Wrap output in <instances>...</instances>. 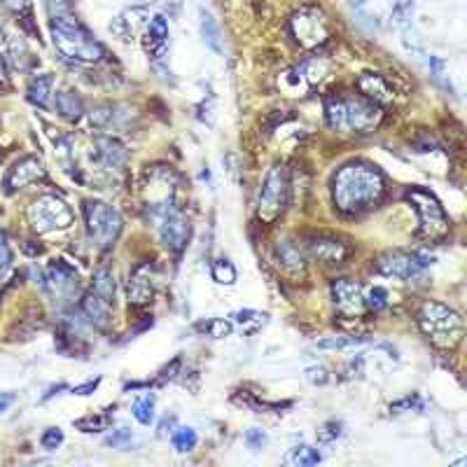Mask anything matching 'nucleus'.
I'll return each mask as SVG.
<instances>
[{"instance_id": "nucleus-1", "label": "nucleus", "mask_w": 467, "mask_h": 467, "mask_svg": "<svg viewBox=\"0 0 467 467\" xmlns=\"http://www.w3.org/2000/svg\"><path fill=\"white\" fill-rule=\"evenodd\" d=\"M385 192L383 173L367 162H350L336 171L332 180V199L334 206L346 215H358L374 204Z\"/></svg>"}, {"instance_id": "nucleus-2", "label": "nucleus", "mask_w": 467, "mask_h": 467, "mask_svg": "<svg viewBox=\"0 0 467 467\" xmlns=\"http://www.w3.org/2000/svg\"><path fill=\"white\" fill-rule=\"evenodd\" d=\"M52 40L66 59L77 64H96L103 59L101 42L91 38L89 30L70 15H57L52 19Z\"/></svg>"}, {"instance_id": "nucleus-3", "label": "nucleus", "mask_w": 467, "mask_h": 467, "mask_svg": "<svg viewBox=\"0 0 467 467\" xmlns=\"http://www.w3.org/2000/svg\"><path fill=\"white\" fill-rule=\"evenodd\" d=\"M419 327L437 348H456L465 334L460 313L441 302H423L419 309Z\"/></svg>"}, {"instance_id": "nucleus-4", "label": "nucleus", "mask_w": 467, "mask_h": 467, "mask_svg": "<svg viewBox=\"0 0 467 467\" xmlns=\"http://www.w3.org/2000/svg\"><path fill=\"white\" fill-rule=\"evenodd\" d=\"M404 199L414 206L416 215H419V225H421V236L430 238V241H437V238L446 236L448 231V218L441 208L439 199L432 192L423 187H409Z\"/></svg>"}, {"instance_id": "nucleus-5", "label": "nucleus", "mask_w": 467, "mask_h": 467, "mask_svg": "<svg viewBox=\"0 0 467 467\" xmlns=\"http://www.w3.org/2000/svg\"><path fill=\"white\" fill-rule=\"evenodd\" d=\"M287 192H290V182H287L285 169L280 164H274L267 178H264L260 199H257V218H260V222L274 225L280 218V213L287 206Z\"/></svg>"}, {"instance_id": "nucleus-6", "label": "nucleus", "mask_w": 467, "mask_h": 467, "mask_svg": "<svg viewBox=\"0 0 467 467\" xmlns=\"http://www.w3.org/2000/svg\"><path fill=\"white\" fill-rule=\"evenodd\" d=\"M84 222L87 234L98 248H110L122 234V215L113 206L103 201H87L84 204Z\"/></svg>"}, {"instance_id": "nucleus-7", "label": "nucleus", "mask_w": 467, "mask_h": 467, "mask_svg": "<svg viewBox=\"0 0 467 467\" xmlns=\"http://www.w3.org/2000/svg\"><path fill=\"white\" fill-rule=\"evenodd\" d=\"M28 215H30V225L40 234L66 229V227L73 222V211L68 208V204L54 194L38 196V199L33 201V206H30Z\"/></svg>"}, {"instance_id": "nucleus-8", "label": "nucleus", "mask_w": 467, "mask_h": 467, "mask_svg": "<svg viewBox=\"0 0 467 467\" xmlns=\"http://www.w3.org/2000/svg\"><path fill=\"white\" fill-rule=\"evenodd\" d=\"M150 218L155 220L159 236H162L166 248L180 253L189 238V225H187V220L182 218V213L175 211L173 204L169 201V204H162V206H152Z\"/></svg>"}, {"instance_id": "nucleus-9", "label": "nucleus", "mask_w": 467, "mask_h": 467, "mask_svg": "<svg viewBox=\"0 0 467 467\" xmlns=\"http://www.w3.org/2000/svg\"><path fill=\"white\" fill-rule=\"evenodd\" d=\"M290 26L294 40L304 47L325 45L330 38V23L325 19L323 10L318 8H302L290 19Z\"/></svg>"}, {"instance_id": "nucleus-10", "label": "nucleus", "mask_w": 467, "mask_h": 467, "mask_svg": "<svg viewBox=\"0 0 467 467\" xmlns=\"http://www.w3.org/2000/svg\"><path fill=\"white\" fill-rule=\"evenodd\" d=\"M432 264V257L423 255V253H402V250H395V253H385L379 257L377 269L388 278H397V280H409L414 276H419L423 269H428Z\"/></svg>"}, {"instance_id": "nucleus-11", "label": "nucleus", "mask_w": 467, "mask_h": 467, "mask_svg": "<svg viewBox=\"0 0 467 467\" xmlns=\"http://www.w3.org/2000/svg\"><path fill=\"white\" fill-rule=\"evenodd\" d=\"M381 122V110L374 101L365 98H348L346 101V126L355 133H370Z\"/></svg>"}, {"instance_id": "nucleus-12", "label": "nucleus", "mask_w": 467, "mask_h": 467, "mask_svg": "<svg viewBox=\"0 0 467 467\" xmlns=\"http://www.w3.org/2000/svg\"><path fill=\"white\" fill-rule=\"evenodd\" d=\"M332 299L334 306L343 316H360L365 309V294H362V285L350 278H336L330 285Z\"/></svg>"}, {"instance_id": "nucleus-13", "label": "nucleus", "mask_w": 467, "mask_h": 467, "mask_svg": "<svg viewBox=\"0 0 467 467\" xmlns=\"http://www.w3.org/2000/svg\"><path fill=\"white\" fill-rule=\"evenodd\" d=\"M155 297V283H152V267L140 264L128 278V302L136 306H145Z\"/></svg>"}, {"instance_id": "nucleus-14", "label": "nucleus", "mask_w": 467, "mask_h": 467, "mask_svg": "<svg viewBox=\"0 0 467 467\" xmlns=\"http://www.w3.org/2000/svg\"><path fill=\"white\" fill-rule=\"evenodd\" d=\"M42 175H45V169H42L40 159L26 157V159H21V162H17L15 166H12L10 173H8V180H5V185H8L10 192H15V189L26 187V185L35 182Z\"/></svg>"}, {"instance_id": "nucleus-15", "label": "nucleus", "mask_w": 467, "mask_h": 467, "mask_svg": "<svg viewBox=\"0 0 467 467\" xmlns=\"http://www.w3.org/2000/svg\"><path fill=\"white\" fill-rule=\"evenodd\" d=\"M91 157H94L103 169L120 171L126 162V150H124V145L115 138H96Z\"/></svg>"}, {"instance_id": "nucleus-16", "label": "nucleus", "mask_w": 467, "mask_h": 467, "mask_svg": "<svg viewBox=\"0 0 467 467\" xmlns=\"http://www.w3.org/2000/svg\"><path fill=\"white\" fill-rule=\"evenodd\" d=\"M309 255L313 260L318 262H325V264H339L346 260L348 250L346 245L341 241H336V238H330V236H313L309 241Z\"/></svg>"}, {"instance_id": "nucleus-17", "label": "nucleus", "mask_w": 467, "mask_h": 467, "mask_svg": "<svg viewBox=\"0 0 467 467\" xmlns=\"http://www.w3.org/2000/svg\"><path fill=\"white\" fill-rule=\"evenodd\" d=\"M358 87L370 101L374 103H390L392 101V87L390 82L379 73H365L358 79Z\"/></svg>"}, {"instance_id": "nucleus-18", "label": "nucleus", "mask_w": 467, "mask_h": 467, "mask_svg": "<svg viewBox=\"0 0 467 467\" xmlns=\"http://www.w3.org/2000/svg\"><path fill=\"white\" fill-rule=\"evenodd\" d=\"M82 313H84V318L89 321V325H94L96 330H106L110 325V321H113V318H110V304L103 302L94 290L84 294Z\"/></svg>"}, {"instance_id": "nucleus-19", "label": "nucleus", "mask_w": 467, "mask_h": 467, "mask_svg": "<svg viewBox=\"0 0 467 467\" xmlns=\"http://www.w3.org/2000/svg\"><path fill=\"white\" fill-rule=\"evenodd\" d=\"M169 47V21L162 15L152 17L150 26L145 30V49L152 57H162Z\"/></svg>"}, {"instance_id": "nucleus-20", "label": "nucleus", "mask_w": 467, "mask_h": 467, "mask_svg": "<svg viewBox=\"0 0 467 467\" xmlns=\"http://www.w3.org/2000/svg\"><path fill=\"white\" fill-rule=\"evenodd\" d=\"M47 274H49V283H52V285L57 287V292H61V294H68L77 287L75 269L68 267L66 262H59V260L52 262L47 269Z\"/></svg>"}, {"instance_id": "nucleus-21", "label": "nucleus", "mask_w": 467, "mask_h": 467, "mask_svg": "<svg viewBox=\"0 0 467 467\" xmlns=\"http://www.w3.org/2000/svg\"><path fill=\"white\" fill-rule=\"evenodd\" d=\"M199 28L206 45L211 47L215 54H222V33H220V26L218 21H215V17L204 8L199 10Z\"/></svg>"}, {"instance_id": "nucleus-22", "label": "nucleus", "mask_w": 467, "mask_h": 467, "mask_svg": "<svg viewBox=\"0 0 467 467\" xmlns=\"http://www.w3.org/2000/svg\"><path fill=\"white\" fill-rule=\"evenodd\" d=\"M52 87H54V77L52 75H38L30 79L28 84V101L33 103V106H40V108H47L49 106V98H52Z\"/></svg>"}, {"instance_id": "nucleus-23", "label": "nucleus", "mask_w": 467, "mask_h": 467, "mask_svg": "<svg viewBox=\"0 0 467 467\" xmlns=\"http://www.w3.org/2000/svg\"><path fill=\"white\" fill-rule=\"evenodd\" d=\"M231 318H234V323L243 330V334H255V332L262 330L264 323H267V313H260V311H253V309L236 311Z\"/></svg>"}, {"instance_id": "nucleus-24", "label": "nucleus", "mask_w": 467, "mask_h": 467, "mask_svg": "<svg viewBox=\"0 0 467 467\" xmlns=\"http://www.w3.org/2000/svg\"><path fill=\"white\" fill-rule=\"evenodd\" d=\"M94 292L103 299V302H108V304L115 302L117 285H115V276H113L110 269H98V271H96V276H94Z\"/></svg>"}, {"instance_id": "nucleus-25", "label": "nucleus", "mask_w": 467, "mask_h": 467, "mask_svg": "<svg viewBox=\"0 0 467 467\" xmlns=\"http://www.w3.org/2000/svg\"><path fill=\"white\" fill-rule=\"evenodd\" d=\"M278 260L285 269H290V271H302L304 269V255L302 250L297 248L294 243L290 241H283L278 245Z\"/></svg>"}, {"instance_id": "nucleus-26", "label": "nucleus", "mask_w": 467, "mask_h": 467, "mask_svg": "<svg viewBox=\"0 0 467 467\" xmlns=\"http://www.w3.org/2000/svg\"><path fill=\"white\" fill-rule=\"evenodd\" d=\"M57 110L66 120H79L84 113L82 101H79L75 94H70V91H59L57 94Z\"/></svg>"}, {"instance_id": "nucleus-27", "label": "nucleus", "mask_w": 467, "mask_h": 467, "mask_svg": "<svg viewBox=\"0 0 467 467\" xmlns=\"http://www.w3.org/2000/svg\"><path fill=\"white\" fill-rule=\"evenodd\" d=\"M325 120L336 131L346 126V101L343 98H327V103H325Z\"/></svg>"}, {"instance_id": "nucleus-28", "label": "nucleus", "mask_w": 467, "mask_h": 467, "mask_svg": "<svg viewBox=\"0 0 467 467\" xmlns=\"http://www.w3.org/2000/svg\"><path fill=\"white\" fill-rule=\"evenodd\" d=\"M133 419H136L140 426H150L152 421H155V395H143L138 397L136 402H133Z\"/></svg>"}, {"instance_id": "nucleus-29", "label": "nucleus", "mask_w": 467, "mask_h": 467, "mask_svg": "<svg viewBox=\"0 0 467 467\" xmlns=\"http://www.w3.org/2000/svg\"><path fill=\"white\" fill-rule=\"evenodd\" d=\"M196 330L213 336V339H222V336H229L234 332V323L225 321V318H211V321L196 323Z\"/></svg>"}, {"instance_id": "nucleus-30", "label": "nucleus", "mask_w": 467, "mask_h": 467, "mask_svg": "<svg viewBox=\"0 0 467 467\" xmlns=\"http://www.w3.org/2000/svg\"><path fill=\"white\" fill-rule=\"evenodd\" d=\"M211 274H213V278L220 283V285H234L236 278H238L236 267H234L229 260H215Z\"/></svg>"}, {"instance_id": "nucleus-31", "label": "nucleus", "mask_w": 467, "mask_h": 467, "mask_svg": "<svg viewBox=\"0 0 467 467\" xmlns=\"http://www.w3.org/2000/svg\"><path fill=\"white\" fill-rule=\"evenodd\" d=\"M323 460V456H321V451L318 448H313V446H297L294 451L290 453V463H294V465H299V467H311V465H318Z\"/></svg>"}, {"instance_id": "nucleus-32", "label": "nucleus", "mask_w": 467, "mask_h": 467, "mask_svg": "<svg viewBox=\"0 0 467 467\" xmlns=\"http://www.w3.org/2000/svg\"><path fill=\"white\" fill-rule=\"evenodd\" d=\"M360 343H365L362 336H327V339L318 341V348H323V350H348V348L360 346Z\"/></svg>"}, {"instance_id": "nucleus-33", "label": "nucleus", "mask_w": 467, "mask_h": 467, "mask_svg": "<svg viewBox=\"0 0 467 467\" xmlns=\"http://www.w3.org/2000/svg\"><path fill=\"white\" fill-rule=\"evenodd\" d=\"M196 441H199V437H196V432L192 428H180L173 435V446L178 448V451H182V453L192 451V448L196 446Z\"/></svg>"}, {"instance_id": "nucleus-34", "label": "nucleus", "mask_w": 467, "mask_h": 467, "mask_svg": "<svg viewBox=\"0 0 467 467\" xmlns=\"http://www.w3.org/2000/svg\"><path fill=\"white\" fill-rule=\"evenodd\" d=\"M365 306L367 309H372L374 313H379V311H383L385 306H388V292H385V287H372L370 292H367V297H365Z\"/></svg>"}, {"instance_id": "nucleus-35", "label": "nucleus", "mask_w": 467, "mask_h": 467, "mask_svg": "<svg viewBox=\"0 0 467 467\" xmlns=\"http://www.w3.org/2000/svg\"><path fill=\"white\" fill-rule=\"evenodd\" d=\"M110 416H87V419H79L75 426L82 430V432H103L110 426Z\"/></svg>"}, {"instance_id": "nucleus-36", "label": "nucleus", "mask_w": 467, "mask_h": 467, "mask_svg": "<svg viewBox=\"0 0 467 467\" xmlns=\"http://www.w3.org/2000/svg\"><path fill=\"white\" fill-rule=\"evenodd\" d=\"M113 120H115V113L110 106L96 108L94 113H91V124H94L96 128H108L110 124H113Z\"/></svg>"}, {"instance_id": "nucleus-37", "label": "nucleus", "mask_w": 467, "mask_h": 467, "mask_svg": "<svg viewBox=\"0 0 467 467\" xmlns=\"http://www.w3.org/2000/svg\"><path fill=\"white\" fill-rule=\"evenodd\" d=\"M339 437H341V423H336V421L325 423V426L318 430V441H323V444H330V441H334Z\"/></svg>"}, {"instance_id": "nucleus-38", "label": "nucleus", "mask_w": 467, "mask_h": 467, "mask_svg": "<svg viewBox=\"0 0 467 467\" xmlns=\"http://www.w3.org/2000/svg\"><path fill=\"white\" fill-rule=\"evenodd\" d=\"M40 441L47 451H57V448L64 444V432H61L59 428H49V430H45V435H42Z\"/></svg>"}, {"instance_id": "nucleus-39", "label": "nucleus", "mask_w": 467, "mask_h": 467, "mask_svg": "<svg viewBox=\"0 0 467 467\" xmlns=\"http://www.w3.org/2000/svg\"><path fill=\"white\" fill-rule=\"evenodd\" d=\"M428 66H430V73H432V77L437 79L439 84H444L446 89H451V84H448L446 79H444V75H446L444 61H441L439 57H430V59H428Z\"/></svg>"}, {"instance_id": "nucleus-40", "label": "nucleus", "mask_w": 467, "mask_h": 467, "mask_svg": "<svg viewBox=\"0 0 467 467\" xmlns=\"http://www.w3.org/2000/svg\"><path fill=\"white\" fill-rule=\"evenodd\" d=\"M411 10H414V0H397L392 17H395L397 23H404L407 19H411Z\"/></svg>"}, {"instance_id": "nucleus-41", "label": "nucleus", "mask_w": 467, "mask_h": 467, "mask_svg": "<svg viewBox=\"0 0 467 467\" xmlns=\"http://www.w3.org/2000/svg\"><path fill=\"white\" fill-rule=\"evenodd\" d=\"M245 444L253 448V451H260V448L267 444V435H264L260 428H250L248 432H245Z\"/></svg>"}, {"instance_id": "nucleus-42", "label": "nucleus", "mask_w": 467, "mask_h": 467, "mask_svg": "<svg viewBox=\"0 0 467 467\" xmlns=\"http://www.w3.org/2000/svg\"><path fill=\"white\" fill-rule=\"evenodd\" d=\"M306 381L311 385H325L330 381V374L325 367H311V370H306Z\"/></svg>"}, {"instance_id": "nucleus-43", "label": "nucleus", "mask_w": 467, "mask_h": 467, "mask_svg": "<svg viewBox=\"0 0 467 467\" xmlns=\"http://www.w3.org/2000/svg\"><path fill=\"white\" fill-rule=\"evenodd\" d=\"M10 262H12V250L8 243V236H5V231L0 229V271H5V269L10 267Z\"/></svg>"}, {"instance_id": "nucleus-44", "label": "nucleus", "mask_w": 467, "mask_h": 467, "mask_svg": "<svg viewBox=\"0 0 467 467\" xmlns=\"http://www.w3.org/2000/svg\"><path fill=\"white\" fill-rule=\"evenodd\" d=\"M98 383H101V379L87 381L84 385H77V388H73V395H89V392H94L98 388Z\"/></svg>"}, {"instance_id": "nucleus-45", "label": "nucleus", "mask_w": 467, "mask_h": 467, "mask_svg": "<svg viewBox=\"0 0 467 467\" xmlns=\"http://www.w3.org/2000/svg\"><path fill=\"white\" fill-rule=\"evenodd\" d=\"M15 402H17L15 392H0V414H5V411H8Z\"/></svg>"}, {"instance_id": "nucleus-46", "label": "nucleus", "mask_w": 467, "mask_h": 467, "mask_svg": "<svg viewBox=\"0 0 467 467\" xmlns=\"http://www.w3.org/2000/svg\"><path fill=\"white\" fill-rule=\"evenodd\" d=\"M128 437H131V432H128L126 428H120V430H117V435H113V437L108 439V444L117 446V444H122V441H126Z\"/></svg>"}, {"instance_id": "nucleus-47", "label": "nucleus", "mask_w": 467, "mask_h": 467, "mask_svg": "<svg viewBox=\"0 0 467 467\" xmlns=\"http://www.w3.org/2000/svg\"><path fill=\"white\" fill-rule=\"evenodd\" d=\"M10 84V73H8V61L0 54V87H8Z\"/></svg>"}, {"instance_id": "nucleus-48", "label": "nucleus", "mask_w": 467, "mask_h": 467, "mask_svg": "<svg viewBox=\"0 0 467 467\" xmlns=\"http://www.w3.org/2000/svg\"><path fill=\"white\" fill-rule=\"evenodd\" d=\"M8 8H12V10H17V12H23V10H28V0H3Z\"/></svg>"}]
</instances>
